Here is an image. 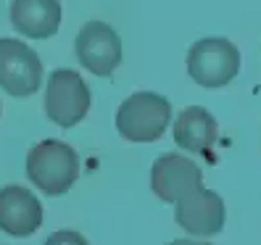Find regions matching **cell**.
Listing matches in <instances>:
<instances>
[{
    "label": "cell",
    "mask_w": 261,
    "mask_h": 245,
    "mask_svg": "<svg viewBox=\"0 0 261 245\" xmlns=\"http://www.w3.org/2000/svg\"><path fill=\"white\" fill-rule=\"evenodd\" d=\"M121 37L103 21H87L76 35V58L95 76H111L121 64Z\"/></svg>",
    "instance_id": "8992f818"
},
{
    "label": "cell",
    "mask_w": 261,
    "mask_h": 245,
    "mask_svg": "<svg viewBox=\"0 0 261 245\" xmlns=\"http://www.w3.org/2000/svg\"><path fill=\"white\" fill-rule=\"evenodd\" d=\"M172 124V103L159 93H132L116 111V132L129 143H156Z\"/></svg>",
    "instance_id": "7a4b0ae2"
},
{
    "label": "cell",
    "mask_w": 261,
    "mask_h": 245,
    "mask_svg": "<svg viewBox=\"0 0 261 245\" xmlns=\"http://www.w3.org/2000/svg\"><path fill=\"white\" fill-rule=\"evenodd\" d=\"M169 245H211V242H198V240H174Z\"/></svg>",
    "instance_id": "4fadbf2b"
},
{
    "label": "cell",
    "mask_w": 261,
    "mask_h": 245,
    "mask_svg": "<svg viewBox=\"0 0 261 245\" xmlns=\"http://www.w3.org/2000/svg\"><path fill=\"white\" fill-rule=\"evenodd\" d=\"M224 216H227V211H224L222 195H217L214 190H206L203 185L188 193L185 198H179L177 208H174L177 224L188 235H195V237L219 235L224 227Z\"/></svg>",
    "instance_id": "ba28073f"
},
{
    "label": "cell",
    "mask_w": 261,
    "mask_h": 245,
    "mask_svg": "<svg viewBox=\"0 0 261 245\" xmlns=\"http://www.w3.org/2000/svg\"><path fill=\"white\" fill-rule=\"evenodd\" d=\"M64 11L58 0H13L11 24L29 40H48L58 32Z\"/></svg>",
    "instance_id": "30bf717a"
},
{
    "label": "cell",
    "mask_w": 261,
    "mask_h": 245,
    "mask_svg": "<svg viewBox=\"0 0 261 245\" xmlns=\"http://www.w3.org/2000/svg\"><path fill=\"white\" fill-rule=\"evenodd\" d=\"M240 71V53L227 37H201L188 50V76L206 90L229 85Z\"/></svg>",
    "instance_id": "3957f363"
},
{
    "label": "cell",
    "mask_w": 261,
    "mask_h": 245,
    "mask_svg": "<svg viewBox=\"0 0 261 245\" xmlns=\"http://www.w3.org/2000/svg\"><path fill=\"white\" fill-rule=\"evenodd\" d=\"M42 85V61L27 42L0 37V87L13 98L35 95Z\"/></svg>",
    "instance_id": "5b68a950"
},
{
    "label": "cell",
    "mask_w": 261,
    "mask_h": 245,
    "mask_svg": "<svg viewBox=\"0 0 261 245\" xmlns=\"http://www.w3.org/2000/svg\"><path fill=\"white\" fill-rule=\"evenodd\" d=\"M172 132H174V143L179 148H185L188 153H195V156H208L219 137L217 119L201 105H188L174 119Z\"/></svg>",
    "instance_id": "8fae6325"
},
{
    "label": "cell",
    "mask_w": 261,
    "mask_h": 245,
    "mask_svg": "<svg viewBox=\"0 0 261 245\" xmlns=\"http://www.w3.org/2000/svg\"><path fill=\"white\" fill-rule=\"evenodd\" d=\"M45 245H90V242L74 229H58V232H53L45 240Z\"/></svg>",
    "instance_id": "7c38bea8"
},
{
    "label": "cell",
    "mask_w": 261,
    "mask_h": 245,
    "mask_svg": "<svg viewBox=\"0 0 261 245\" xmlns=\"http://www.w3.org/2000/svg\"><path fill=\"white\" fill-rule=\"evenodd\" d=\"M203 172L195 161L182 153H164L150 166V190L164 203H177L195 187H201Z\"/></svg>",
    "instance_id": "52a82bcc"
},
{
    "label": "cell",
    "mask_w": 261,
    "mask_h": 245,
    "mask_svg": "<svg viewBox=\"0 0 261 245\" xmlns=\"http://www.w3.org/2000/svg\"><path fill=\"white\" fill-rule=\"evenodd\" d=\"M27 177L45 195H64L80 177V156L69 143L42 140L27 153Z\"/></svg>",
    "instance_id": "6da1fadb"
},
{
    "label": "cell",
    "mask_w": 261,
    "mask_h": 245,
    "mask_svg": "<svg viewBox=\"0 0 261 245\" xmlns=\"http://www.w3.org/2000/svg\"><path fill=\"white\" fill-rule=\"evenodd\" d=\"M90 87L74 69H56L45 85V114L53 124L71 129L90 111Z\"/></svg>",
    "instance_id": "277c9868"
},
{
    "label": "cell",
    "mask_w": 261,
    "mask_h": 245,
    "mask_svg": "<svg viewBox=\"0 0 261 245\" xmlns=\"http://www.w3.org/2000/svg\"><path fill=\"white\" fill-rule=\"evenodd\" d=\"M42 224V206L32 190L21 185L0 187V229L13 237L35 235Z\"/></svg>",
    "instance_id": "9c48e42d"
}]
</instances>
